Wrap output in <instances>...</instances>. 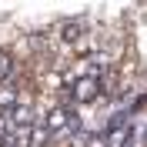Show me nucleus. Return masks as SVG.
I'll list each match as a JSON object with an SVG mask.
<instances>
[{"label": "nucleus", "instance_id": "4", "mask_svg": "<svg viewBox=\"0 0 147 147\" xmlns=\"http://www.w3.org/2000/svg\"><path fill=\"white\" fill-rule=\"evenodd\" d=\"M17 104H20V90H17L10 80H3V84H0V110H7V114H10Z\"/></svg>", "mask_w": 147, "mask_h": 147}, {"label": "nucleus", "instance_id": "5", "mask_svg": "<svg viewBox=\"0 0 147 147\" xmlns=\"http://www.w3.org/2000/svg\"><path fill=\"white\" fill-rule=\"evenodd\" d=\"M80 34H84V24H77V20H64V24H60L64 44H80Z\"/></svg>", "mask_w": 147, "mask_h": 147}, {"label": "nucleus", "instance_id": "2", "mask_svg": "<svg viewBox=\"0 0 147 147\" xmlns=\"http://www.w3.org/2000/svg\"><path fill=\"white\" fill-rule=\"evenodd\" d=\"M104 137H107V147H130V144H134V140H130V127H127V124H110Z\"/></svg>", "mask_w": 147, "mask_h": 147}, {"label": "nucleus", "instance_id": "6", "mask_svg": "<svg viewBox=\"0 0 147 147\" xmlns=\"http://www.w3.org/2000/svg\"><path fill=\"white\" fill-rule=\"evenodd\" d=\"M10 77H13V57L7 50H0V84L10 80Z\"/></svg>", "mask_w": 147, "mask_h": 147}, {"label": "nucleus", "instance_id": "3", "mask_svg": "<svg viewBox=\"0 0 147 147\" xmlns=\"http://www.w3.org/2000/svg\"><path fill=\"white\" fill-rule=\"evenodd\" d=\"M10 124H13V127H30V124H34V104L20 100L17 107L10 110Z\"/></svg>", "mask_w": 147, "mask_h": 147}, {"label": "nucleus", "instance_id": "1", "mask_svg": "<svg viewBox=\"0 0 147 147\" xmlns=\"http://www.w3.org/2000/svg\"><path fill=\"white\" fill-rule=\"evenodd\" d=\"M70 94H74V100H77V104H90V100H97V97H100V77L80 74V77L74 80Z\"/></svg>", "mask_w": 147, "mask_h": 147}]
</instances>
